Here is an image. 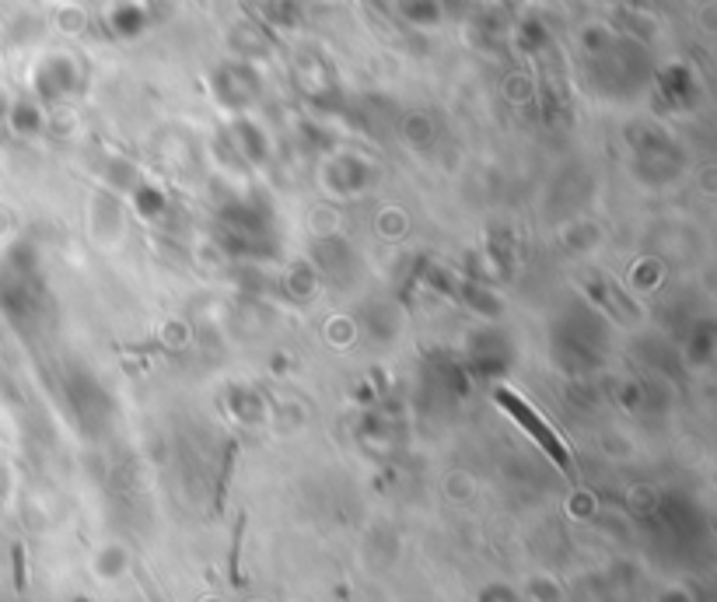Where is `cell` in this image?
I'll list each match as a JSON object with an SVG mask.
<instances>
[{
	"mask_svg": "<svg viewBox=\"0 0 717 602\" xmlns=\"http://www.w3.org/2000/svg\"><path fill=\"white\" fill-rule=\"evenodd\" d=\"M501 400H504L507 407H512V410H515V417H518V421H525V424H528L532 431H536V434H539V442L546 445V452H553V455H557V462H561V466H564V462H567V455H564V449L557 445V438H553V434H549V431H546V428H543L539 421H532V410H528L525 403H518L515 397H507V392H501Z\"/></svg>",
	"mask_w": 717,
	"mask_h": 602,
	"instance_id": "6da1fadb",
	"label": "cell"
},
{
	"mask_svg": "<svg viewBox=\"0 0 717 602\" xmlns=\"http://www.w3.org/2000/svg\"><path fill=\"white\" fill-rule=\"evenodd\" d=\"M245 522H249V515L239 512L235 529H231V553H228V578H231V589H242V536H245Z\"/></svg>",
	"mask_w": 717,
	"mask_h": 602,
	"instance_id": "7a4b0ae2",
	"label": "cell"
},
{
	"mask_svg": "<svg viewBox=\"0 0 717 602\" xmlns=\"http://www.w3.org/2000/svg\"><path fill=\"white\" fill-rule=\"evenodd\" d=\"M235 459H239V442L231 438L228 449H224V462H221V473H218V494H214V512L224 508V494H228V480H231V470H235Z\"/></svg>",
	"mask_w": 717,
	"mask_h": 602,
	"instance_id": "3957f363",
	"label": "cell"
},
{
	"mask_svg": "<svg viewBox=\"0 0 717 602\" xmlns=\"http://www.w3.org/2000/svg\"><path fill=\"white\" fill-rule=\"evenodd\" d=\"M14 585L26 589V550L14 546Z\"/></svg>",
	"mask_w": 717,
	"mask_h": 602,
	"instance_id": "277c9868",
	"label": "cell"
}]
</instances>
